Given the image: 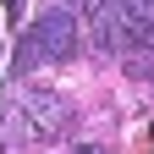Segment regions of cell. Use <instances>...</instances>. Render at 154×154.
Here are the masks:
<instances>
[{
	"label": "cell",
	"mask_w": 154,
	"mask_h": 154,
	"mask_svg": "<svg viewBox=\"0 0 154 154\" xmlns=\"http://www.w3.org/2000/svg\"><path fill=\"white\" fill-rule=\"evenodd\" d=\"M72 55H77V17H72V11H44V17L22 33L11 72L28 77V72H38V66H61V61H72Z\"/></svg>",
	"instance_id": "1"
},
{
	"label": "cell",
	"mask_w": 154,
	"mask_h": 154,
	"mask_svg": "<svg viewBox=\"0 0 154 154\" xmlns=\"http://www.w3.org/2000/svg\"><path fill=\"white\" fill-rule=\"evenodd\" d=\"M72 121V105L61 99V94H44V88H28L22 99H17V127H22V138H38V143H50V138H61Z\"/></svg>",
	"instance_id": "2"
},
{
	"label": "cell",
	"mask_w": 154,
	"mask_h": 154,
	"mask_svg": "<svg viewBox=\"0 0 154 154\" xmlns=\"http://www.w3.org/2000/svg\"><path fill=\"white\" fill-rule=\"evenodd\" d=\"M132 11H138V17H154V0H132Z\"/></svg>",
	"instance_id": "3"
},
{
	"label": "cell",
	"mask_w": 154,
	"mask_h": 154,
	"mask_svg": "<svg viewBox=\"0 0 154 154\" xmlns=\"http://www.w3.org/2000/svg\"><path fill=\"white\" fill-rule=\"evenodd\" d=\"M0 6H6V17H22V0H0Z\"/></svg>",
	"instance_id": "4"
},
{
	"label": "cell",
	"mask_w": 154,
	"mask_h": 154,
	"mask_svg": "<svg viewBox=\"0 0 154 154\" xmlns=\"http://www.w3.org/2000/svg\"><path fill=\"white\" fill-rule=\"evenodd\" d=\"M72 154H105V149H94V143H83V149H72Z\"/></svg>",
	"instance_id": "5"
}]
</instances>
